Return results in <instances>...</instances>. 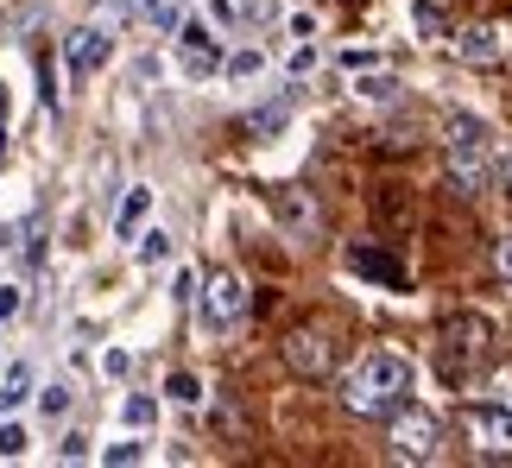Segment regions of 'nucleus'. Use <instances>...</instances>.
I'll return each instance as SVG.
<instances>
[{"label":"nucleus","mask_w":512,"mask_h":468,"mask_svg":"<svg viewBox=\"0 0 512 468\" xmlns=\"http://www.w3.org/2000/svg\"><path fill=\"white\" fill-rule=\"evenodd\" d=\"M405 399H411V355H399V348H367L342 374V405L361 418H386Z\"/></svg>","instance_id":"f257e3e1"},{"label":"nucleus","mask_w":512,"mask_h":468,"mask_svg":"<svg viewBox=\"0 0 512 468\" xmlns=\"http://www.w3.org/2000/svg\"><path fill=\"white\" fill-rule=\"evenodd\" d=\"M443 146H449V165H456V184L462 190H475L487 178V146H494V133H487L481 114H449L443 121Z\"/></svg>","instance_id":"f03ea898"},{"label":"nucleus","mask_w":512,"mask_h":468,"mask_svg":"<svg viewBox=\"0 0 512 468\" xmlns=\"http://www.w3.org/2000/svg\"><path fill=\"white\" fill-rule=\"evenodd\" d=\"M437 450H443L437 412H411V405H399V412H392V456L399 462H437Z\"/></svg>","instance_id":"7ed1b4c3"},{"label":"nucleus","mask_w":512,"mask_h":468,"mask_svg":"<svg viewBox=\"0 0 512 468\" xmlns=\"http://www.w3.org/2000/svg\"><path fill=\"white\" fill-rule=\"evenodd\" d=\"M196 298H203V329L209 336H228V329L247 317V285L234 279V272H215L209 291H196Z\"/></svg>","instance_id":"20e7f679"},{"label":"nucleus","mask_w":512,"mask_h":468,"mask_svg":"<svg viewBox=\"0 0 512 468\" xmlns=\"http://www.w3.org/2000/svg\"><path fill=\"white\" fill-rule=\"evenodd\" d=\"M108 57H114V32L102 26V19H95V26H76V32L64 38V64H70L76 83H83V76H95Z\"/></svg>","instance_id":"39448f33"},{"label":"nucleus","mask_w":512,"mask_h":468,"mask_svg":"<svg viewBox=\"0 0 512 468\" xmlns=\"http://www.w3.org/2000/svg\"><path fill=\"white\" fill-rule=\"evenodd\" d=\"M177 70L190 76V83H203V76H215L222 70V45H215V32H203V26H177Z\"/></svg>","instance_id":"423d86ee"},{"label":"nucleus","mask_w":512,"mask_h":468,"mask_svg":"<svg viewBox=\"0 0 512 468\" xmlns=\"http://www.w3.org/2000/svg\"><path fill=\"white\" fill-rule=\"evenodd\" d=\"M468 437L481 456H512V405H468Z\"/></svg>","instance_id":"0eeeda50"},{"label":"nucleus","mask_w":512,"mask_h":468,"mask_svg":"<svg viewBox=\"0 0 512 468\" xmlns=\"http://www.w3.org/2000/svg\"><path fill=\"white\" fill-rule=\"evenodd\" d=\"M184 19H190L184 0H133V26H146V32H159V38H177Z\"/></svg>","instance_id":"6e6552de"},{"label":"nucleus","mask_w":512,"mask_h":468,"mask_svg":"<svg viewBox=\"0 0 512 468\" xmlns=\"http://www.w3.org/2000/svg\"><path fill=\"white\" fill-rule=\"evenodd\" d=\"M285 361L298 367V374H329V336L323 329H298V336L285 342Z\"/></svg>","instance_id":"1a4fd4ad"},{"label":"nucleus","mask_w":512,"mask_h":468,"mask_svg":"<svg viewBox=\"0 0 512 468\" xmlns=\"http://www.w3.org/2000/svg\"><path fill=\"white\" fill-rule=\"evenodd\" d=\"M456 51H462V64H500V51H506V32L500 26H468L462 38H456Z\"/></svg>","instance_id":"9d476101"},{"label":"nucleus","mask_w":512,"mask_h":468,"mask_svg":"<svg viewBox=\"0 0 512 468\" xmlns=\"http://www.w3.org/2000/svg\"><path fill=\"white\" fill-rule=\"evenodd\" d=\"M146 216H152V190H146V184H133L127 197H121V216H114V241H140Z\"/></svg>","instance_id":"9b49d317"},{"label":"nucleus","mask_w":512,"mask_h":468,"mask_svg":"<svg viewBox=\"0 0 512 468\" xmlns=\"http://www.w3.org/2000/svg\"><path fill=\"white\" fill-rule=\"evenodd\" d=\"M354 95L373 102V108H380V102H399V76H392V70H367L361 83H354Z\"/></svg>","instance_id":"f8f14e48"},{"label":"nucleus","mask_w":512,"mask_h":468,"mask_svg":"<svg viewBox=\"0 0 512 468\" xmlns=\"http://www.w3.org/2000/svg\"><path fill=\"white\" fill-rule=\"evenodd\" d=\"M348 260H354V272H373V279H392V285H405V266L392 260V253L380 260V253H373V247H354Z\"/></svg>","instance_id":"ddd939ff"},{"label":"nucleus","mask_w":512,"mask_h":468,"mask_svg":"<svg viewBox=\"0 0 512 468\" xmlns=\"http://www.w3.org/2000/svg\"><path fill=\"white\" fill-rule=\"evenodd\" d=\"M222 70L234 76V83H253V76H266V51H234V57H222Z\"/></svg>","instance_id":"4468645a"},{"label":"nucleus","mask_w":512,"mask_h":468,"mask_svg":"<svg viewBox=\"0 0 512 468\" xmlns=\"http://www.w3.org/2000/svg\"><path fill=\"white\" fill-rule=\"evenodd\" d=\"M285 121H291V95H279V102H266V108H253V114H247V127H253V133H279Z\"/></svg>","instance_id":"2eb2a0df"},{"label":"nucleus","mask_w":512,"mask_h":468,"mask_svg":"<svg viewBox=\"0 0 512 468\" xmlns=\"http://www.w3.org/2000/svg\"><path fill=\"white\" fill-rule=\"evenodd\" d=\"M26 393H32V367H7V380H0V412L26 405Z\"/></svg>","instance_id":"dca6fc26"},{"label":"nucleus","mask_w":512,"mask_h":468,"mask_svg":"<svg viewBox=\"0 0 512 468\" xmlns=\"http://www.w3.org/2000/svg\"><path fill=\"white\" fill-rule=\"evenodd\" d=\"M165 399L171 405H203V380H196V374H171L165 380Z\"/></svg>","instance_id":"f3484780"},{"label":"nucleus","mask_w":512,"mask_h":468,"mask_svg":"<svg viewBox=\"0 0 512 468\" xmlns=\"http://www.w3.org/2000/svg\"><path fill=\"white\" fill-rule=\"evenodd\" d=\"M140 260H146V266L171 260V234H165V228H140Z\"/></svg>","instance_id":"a211bd4d"},{"label":"nucleus","mask_w":512,"mask_h":468,"mask_svg":"<svg viewBox=\"0 0 512 468\" xmlns=\"http://www.w3.org/2000/svg\"><path fill=\"white\" fill-rule=\"evenodd\" d=\"M38 412H45V418H64L70 412V380H51L45 393H38Z\"/></svg>","instance_id":"6ab92c4d"},{"label":"nucleus","mask_w":512,"mask_h":468,"mask_svg":"<svg viewBox=\"0 0 512 468\" xmlns=\"http://www.w3.org/2000/svg\"><path fill=\"white\" fill-rule=\"evenodd\" d=\"M121 418L133 424V431H146V424H152V418H159V399H146V393H133V399L121 405Z\"/></svg>","instance_id":"aec40b11"},{"label":"nucleus","mask_w":512,"mask_h":468,"mask_svg":"<svg viewBox=\"0 0 512 468\" xmlns=\"http://www.w3.org/2000/svg\"><path fill=\"white\" fill-rule=\"evenodd\" d=\"M26 443H32V437H26V424H0V456H7V462H13V456H26Z\"/></svg>","instance_id":"412c9836"},{"label":"nucleus","mask_w":512,"mask_h":468,"mask_svg":"<svg viewBox=\"0 0 512 468\" xmlns=\"http://www.w3.org/2000/svg\"><path fill=\"white\" fill-rule=\"evenodd\" d=\"M102 374L108 380H127L133 374V355H127V348H108V355H102Z\"/></svg>","instance_id":"4be33fe9"},{"label":"nucleus","mask_w":512,"mask_h":468,"mask_svg":"<svg viewBox=\"0 0 512 468\" xmlns=\"http://www.w3.org/2000/svg\"><path fill=\"white\" fill-rule=\"evenodd\" d=\"M26 310V285H0V323Z\"/></svg>","instance_id":"5701e85b"},{"label":"nucleus","mask_w":512,"mask_h":468,"mask_svg":"<svg viewBox=\"0 0 512 468\" xmlns=\"http://www.w3.org/2000/svg\"><path fill=\"white\" fill-rule=\"evenodd\" d=\"M171 298H177V304H196V272H190V266L171 279Z\"/></svg>","instance_id":"b1692460"},{"label":"nucleus","mask_w":512,"mask_h":468,"mask_svg":"<svg viewBox=\"0 0 512 468\" xmlns=\"http://www.w3.org/2000/svg\"><path fill=\"white\" fill-rule=\"evenodd\" d=\"M418 32H424V38H437V32H443V13L430 7V0H418Z\"/></svg>","instance_id":"393cba45"},{"label":"nucleus","mask_w":512,"mask_h":468,"mask_svg":"<svg viewBox=\"0 0 512 468\" xmlns=\"http://www.w3.org/2000/svg\"><path fill=\"white\" fill-rule=\"evenodd\" d=\"M310 70H317V45H298L291 51V76H310Z\"/></svg>","instance_id":"a878e982"},{"label":"nucleus","mask_w":512,"mask_h":468,"mask_svg":"<svg viewBox=\"0 0 512 468\" xmlns=\"http://www.w3.org/2000/svg\"><path fill=\"white\" fill-rule=\"evenodd\" d=\"M146 450H140V443H108V450H102V462H140Z\"/></svg>","instance_id":"bb28decb"},{"label":"nucleus","mask_w":512,"mask_h":468,"mask_svg":"<svg viewBox=\"0 0 512 468\" xmlns=\"http://www.w3.org/2000/svg\"><path fill=\"white\" fill-rule=\"evenodd\" d=\"M102 13L114 19V26H133V0H102Z\"/></svg>","instance_id":"cd10ccee"},{"label":"nucleus","mask_w":512,"mask_h":468,"mask_svg":"<svg viewBox=\"0 0 512 468\" xmlns=\"http://www.w3.org/2000/svg\"><path fill=\"white\" fill-rule=\"evenodd\" d=\"M494 266H500V279H506V285H512V234H506V241H500V247H494Z\"/></svg>","instance_id":"c85d7f7f"},{"label":"nucleus","mask_w":512,"mask_h":468,"mask_svg":"<svg viewBox=\"0 0 512 468\" xmlns=\"http://www.w3.org/2000/svg\"><path fill=\"white\" fill-rule=\"evenodd\" d=\"M500 184H506V190H512V146H506V152H500Z\"/></svg>","instance_id":"c756f323"},{"label":"nucleus","mask_w":512,"mask_h":468,"mask_svg":"<svg viewBox=\"0 0 512 468\" xmlns=\"http://www.w3.org/2000/svg\"><path fill=\"white\" fill-rule=\"evenodd\" d=\"M0 140H7V89H0Z\"/></svg>","instance_id":"7c9ffc66"},{"label":"nucleus","mask_w":512,"mask_h":468,"mask_svg":"<svg viewBox=\"0 0 512 468\" xmlns=\"http://www.w3.org/2000/svg\"><path fill=\"white\" fill-rule=\"evenodd\" d=\"M494 393H500V405H512V380H500V386H494Z\"/></svg>","instance_id":"2f4dec72"}]
</instances>
